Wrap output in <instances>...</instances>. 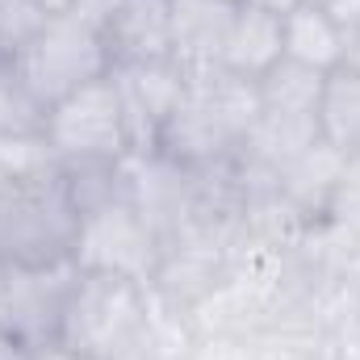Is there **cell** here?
<instances>
[{"label": "cell", "instance_id": "6da1fadb", "mask_svg": "<svg viewBox=\"0 0 360 360\" xmlns=\"http://www.w3.org/2000/svg\"><path fill=\"white\" fill-rule=\"evenodd\" d=\"M256 117H260L256 80L235 76L226 68L184 72V92L168 113L151 155H164L184 172L222 168L243 151V139Z\"/></svg>", "mask_w": 360, "mask_h": 360}, {"label": "cell", "instance_id": "7a4b0ae2", "mask_svg": "<svg viewBox=\"0 0 360 360\" xmlns=\"http://www.w3.org/2000/svg\"><path fill=\"white\" fill-rule=\"evenodd\" d=\"M80 210L72 197L68 172L8 176L0 184V264L38 269L76 260Z\"/></svg>", "mask_w": 360, "mask_h": 360}, {"label": "cell", "instance_id": "3957f363", "mask_svg": "<svg viewBox=\"0 0 360 360\" xmlns=\"http://www.w3.org/2000/svg\"><path fill=\"white\" fill-rule=\"evenodd\" d=\"M147 331V285L113 272H80L55 352L80 360H117Z\"/></svg>", "mask_w": 360, "mask_h": 360}, {"label": "cell", "instance_id": "277c9868", "mask_svg": "<svg viewBox=\"0 0 360 360\" xmlns=\"http://www.w3.org/2000/svg\"><path fill=\"white\" fill-rule=\"evenodd\" d=\"M46 143L55 147L63 168L122 164L126 155H134L113 72L46 109Z\"/></svg>", "mask_w": 360, "mask_h": 360}, {"label": "cell", "instance_id": "5b68a950", "mask_svg": "<svg viewBox=\"0 0 360 360\" xmlns=\"http://www.w3.org/2000/svg\"><path fill=\"white\" fill-rule=\"evenodd\" d=\"M13 68L34 89V96L51 109L63 96L80 92L84 84L109 76L113 72V59H109V46H105V38L96 30L80 25L68 13H55L38 30V38L13 59Z\"/></svg>", "mask_w": 360, "mask_h": 360}, {"label": "cell", "instance_id": "8992f818", "mask_svg": "<svg viewBox=\"0 0 360 360\" xmlns=\"http://www.w3.org/2000/svg\"><path fill=\"white\" fill-rule=\"evenodd\" d=\"M76 269L80 272H113L139 285H155L160 269V239L130 193L80 214L76 239Z\"/></svg>", "mask_w": 360, "mask_h": 360}, {"label": "cell", "instance_id": "52a82bcc", "mask_svg": "<svg viewBox=\"0 0 360 360\" xmlns=\"http://www.w3.org/2000/svg\"><path fill=\"white\" fill-rule=\"evenodd\" d=\"M76 260L38 264V269H8L0 285V323L34 352L46 356L59 344V327L76 289Z\"/></svg>", "mask_w": 360, "mask_h": 360}, {"label": "cell", "instance_id": "ba28073f", "mask_svg": "<svg viewBox=\"0 0 360 360\" xmlns=\"http://www.w3.org/2000/svg\"><path fill=\"white\" fill-rule=\"evenodd\" d=\"M113 84H117V96H122V113H126L134 155H151L168 113L176 109L180 92H184V72L172 59L122 63V68H113Z\"/></svg>", "mask_w": 360, "mask_h": 360}, {"label": "cell", "instance_id": "9c48e42d", "mask_svg": "<svg viewBox=\"0 0 360 360\" xmlns=\"http://www.w3.org/2000/svg\"><path fill=\"white\" fill-rule=\"evenodd\" d=\"M235 13L231 0H172V63L180 72L222 68Z\"/></svg>", "mask_w": 360, "mask_h": 360}, {"label": "cell", "instance_id": "30bf717a", "mask_svg": "<svg viewBox=\"0 0 360 360\" xmlns=\"http://www.w3.org/2000/svg\"><path fill=\"white\" fill-rule=\"evenodd\" d=\"M105 46L113 68L172 59V0H122Z\"/></svg>", "mask_w": 360, "mask_h": 360}, {"label": "cell", "instance_id": "8fae6325", "mask_svg": "<svg viewBox=\"0 0 360 360\" xmlns=\"http://www.w3.org/2000/svg\"><path fill=\"white\" fill-rule=\"evenodd\" d=\"M281 42H285L289 59L310 63L319 72H335L348 59V38L340 34V25L327 17V8L319 0H297L281 17Z\"/></svg>", "mask_w": 360, "mask_h": 360}, {"label": "cell", "instance_id": "7c38bea8", "mask_svg": "<svg viewBox=\"0 0 360 360\" xmlns=\"http://www.w3.org/2000/svg\"><path fill=\"white\" fill-rule=\"evenodd\" d=\"M344 172H348V155H340L335 147H327L319 139L306 155H297L276 176V188H281L285 201H293L306 214H319V210L331 214V201H335V193L344 184Z\"/></svg>", "mask_w": 360, "mask_h": 360}, {"label": "cell", "instance_id": "4fadbf2b", "mask_svg": "<svg viewBox=\"0 0 360 360\" xmlns=\"http://www.w3.org/2000/svg\"><path fill=\"white\" fill-rule=\"evenodd\" d=\"M281 55H285V42H281V17L269 13V8H256V4H239L235 25H231V38H226L222 68L235 72V76L260 80Z\"/></svg>", "mask_w": 360, "mask_h": 360}, {"label": "cell", "instance_id": "5bb4252c", "mask_svg": "<svg viewBox=\"0 0 360 360\" xmlns=\"http://www.w3.org/2000/svg\"><path fill=\"white\" fill-rule=\"evenodd\" d=\"M319 134L340 155H360V72L352 63H340L327 72L323 101H319Z\"/></svg>", "mask_w": 360, "mask_h": 360}, {"label": "cell", "instance_id": "9a60e30c", "mask_svg": "<svg viewBox=\"0 0 360 360\" xmlns=\"http://www.w3.org/2000/svg\"><path fill=\"white\" fill-rule=\"evenodd\" d=\"M323 84H327V72H319V68H310V63H297V59L281 55L269 72L256 80V92H260V109H272V113H297V117H319Z\"/></svg>", "mask_w": 360, "mask_h": 360}, {"label": "cell", "instance_id": "2e32d148", "mask_svg": "<svg viewBox=\"0 0 360 360\" xmlns=\"http://www.w3.org/2000/svg\"><path fill=\"white\" fill-rule=\"evenodd\" d=\"M21 134H46V105L34 96L13 63L0 59V139Z\"/></svg>", "mask_w": 360, "mask_h": 360}, {"label": "cell", "instance_id": "e0dca14e", "mask_svg": "<svg viewBox=\"0 0 360 360\" xmlns=\"http://www.w3.org/2000/svg\"><path fill=\"white\" fill-rule=\"evenodd\" d=\"M46 21H51V13L38 0H0V59L13 63L38 38V30Z\"/></svg>", "mask_w": 360, "mask_h": 360}, {"label": "cell", "instance_id": "ac0fdd59", "mask_svg": "<svg viewBox=\"0 0 360 360\" xmlns=\"http://www.w3.org/2000/svg\"><path fill=\"white\" fill-rule=\"evenodd\" d=\"M63 168L46 134H21V139H0V172L8 176H38Z\"/></svg>", "mask_w": 360, "mask_h": 360}, {"label": "cell", "instance_id": "d6986e66", "mask_svg": "<svg viewBox=\"0 0 360 360\" xmlns=\"http://www.w3.org/2000/svg\"><path fill=\"white\" fill-rule=\"evenodd\" d=\"M331 214H340V222L360 231V155L348 160V172H344V184H340V193L331 201Z\"/></svg>", "mask_w": 360, "mask_h": 360}, {"label": "cell", "instance_id": "ffe728a7", "mask_svg": "<svg viewBox=\"0 0 360 360\" xmlns=\"http://www.w3.org/2000/svg\"><path fill=\"white\" fill-rule=\"evenodd\" d=\"M117 4H122V0H72V4H68V17H76L80 25H89V30H96V34L105 38V30H109L113 17H117Z\"/></svg>", "mask_w": 360, "mask_h": 360}, {"label": "cell", "instance_id": "44dd1931", "mask_svg": "<svg viewBox=\"0 0 360 360\" xmlns=\"http://www.w3.org/2000/svg\"><path fill=\"white\" fill-rule=\"evenodd\" d=\"M0 360H38V356H34V352H30V348H25L13 331L0 323Z\"/></svg>", "mask_w": 360, "mask_h": 360}, {"label": "cell", "instance_id": "7402d4cb", "mask_svg": "<svg viewBox=\"0 0 360 360\" xmlns=\"http://www.w3.org/2000/svg\"><path fill=\"white\" fill-rule=\"evenodd\" d=\"M231 4H256V8H269V13H276V17H285L297 0H231Z\"/></svg>", "mask_w": 360, "mask_h": 360}, {"label": "cell", "instance_id": "603a6c76", "mask_svg": "<svg viewBox=\"0 0 360 360\" xmlns=\"http://www.w3.org/2000/svg\"><path fill=\"white\" fill-rule=\"evenodd\" d=\"M38 4H42L51 17H55V13H68V4H72V0H38Z\"/></svg>", "mask_w": 360, "mask_h": 360}, {"label": "cell", "instance_id": "cb8c5ba5", "mask_svg": "<svg viewBox=\"0 0 360 360\" xmlns=\"http://www.w3.org/2000/svg\"><path fill=\"white\" fill-rule=\"evenodd\" d=\"M344 63H352V68L360 72V38H352V42H348V59H344Z\"/></svg>", "mask_w": 360, "mask_h": 360}, {"label": "cell", "instance_id": "d4e9b609", "mask_svg": "<svg viewBox=\"0 0 360 360\" xmlns=\"http://www.w3.org/2000/svg\"><path fill=\"white\" fill-rule=\"evenodd\" d=\"M4 272H8V269H4V264H0V285H4Z\"/></svg>", "mask_w": 360, "mask_h": 360}, {"label": "cell", "instance_id": "484cf974", "mask_svg": "<svg viewBox=\"0 0 360 360\" xmlns=\"http://www.w3.org/2000/svg\"><path fill=\"white\" fill-rule=\"evenodd\" d=\"M0 184H4V172H0Z\"/></svg>", "mask_w": 360, "mask_h": 360}]
</instances>
